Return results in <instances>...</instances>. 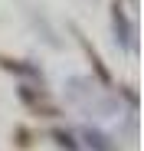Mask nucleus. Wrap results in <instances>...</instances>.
I'll return each instance as SVG.
<instances>
[{
  "mask_svg": "<svg viewBox=\"0 0 144 151\" xmlns=\"http://www.w3.org/2000/svg\"><path fill=\"white\" fill-rule=\"evenodd\" d=\"M82 138H85L88 151H118V145L111 141V135H105V132H98V128H85Z\"/></svg>",
  "mask_w": 144,
  "mask_h": 151,
  "instance_id": "nucleus-1",
  "label": "nucleus"
},
{
  "mask_svg": "<svg viewBox=\"0 0 144 151\" xmlns=\"http://www.w3.org/2000/svg\"><path fill=\"white\" fill-rule=\"evenodd\" d=\"M53 141H56L62 151H79V145L72 141V132H66V128H56V132H53Z\"/></svg>",
  "mask_w": 144,
  "mask_h": 151,
  "instance_id": "nucleus-2",
  "label": "nucleus"
}]
</instances>
